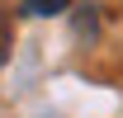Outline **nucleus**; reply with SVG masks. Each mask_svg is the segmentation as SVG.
Segmentation results:
<instances>
[{
    "label": "nucleus",
    "instance_id": "nucleus-1",
    "mask_svg": "<svg viewBox=\"0 0 123 118\" xmlns=\"http://www.w3.org/2000/svg\"><path fill=\"white\" fill-rule=\"evenodd\" d=\"M66 5H71V0H24L19 14H29V19H52V14H66Z\"/></svg>",
    "mask_w": 123,
    "mask_h": 118
},
{
    "label": "nucleus",
    "instance_id": "nucleus-2",
    "mask_svg": "<svg viewBox=\"0 0 123 118\" xmlns=\"http://www.w3.org/2000/svg\"><path fill=\"white\" fill-rule=\"evenodd\" d=\"M95 24H99V5H80V14H76L80 38H90V33H95Z\"/></svg>",
    "mask_w": 123,
    "mask_h": 118
}]
</instances>
